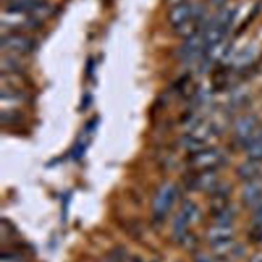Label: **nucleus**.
I'll list each match as a JSON object with an SVG mask.
<instances>
[{
	"instance_id": "obj_1",
	"label": "nucleus",
	"mask_w": 262,
	"mask_h": 262,
	"mask_svg": "<svg viewBox=\"0 0 262 262\" xmlns=\"http://www.w3.org/2000/svg\"><path fill=\"white\" fill-rule=\"evenodd\" d=\"M205 9L200 4H192L189 2L182 3L171 7L168 13V21L175 30L185 23L194 18H204Z\"/></svg>"
},
{
	"instance_id": "obj_2",
	"label": "nucleus",
	"mask_w": 262,
	"mask_h": 262,
	"mask_svg": "<svg viewBox=\"0 0 262 262\" xmlns=\"http://www.w3.org/2000/svg\"><path fill=\"white\" fill-rule=\"evenodd\" d=\"M35 41L28 36L17 33L3 34L1 37V48L10 54H28L35 49Z\"/></svg>"
},
{
	"instance_id": "obj_3",
	"label": "nucleus",
	"mask_w": 262,
	"mask_h": 262,
	"mask_svg": "<svg viewBox=\"0 0 262 262\" xmlns=\"http://www.w3.org/2000/svg\"><path fill=\"white\" fill-rule=\"evenodd\" d=\"M223 161V155L217 148H203L202 150L191 154L188 160L189 166L191 168L206 171L214 170L216 167L221 165Z\"/></svg>"
},
{
	"instance_id": "obj_4",
	"label": "nucleus",
	"mask_w": 262,
	"mask_h": 262,
	"mask_svg": "<svg viewBox=\"0 0 262 262\" xmlns=\"http://www.w3.org/2000/svg\"><path fill=\"white\" fill-rule=\"evenodd\" d=\"M176 198V188L172 184H164L157 192L152 208L154 213L157 217H163L170 209Z\"/></svg>"
},
{
	"instance_id": "obj_5",
	"label": "nucleus",
	"mask_w": 262,
	"mask_h": 262,
	"mask_svg": "<svg viewBox=\"0 0 262 262\" xmlns=\"http://www.w3.org/2000/svg\"><path fill=\"white\" fill-rule=\"evenodd\" d=\"M217 174L214 170L202 171L200 175L190 180L189 186L195 190L203 191H212L213 188L217 185Z\"/></svg>"
},
{
	"instance_id": "obj_6",
	"label": "nucleus",
	"mask_w": 262,
	"mask_h": 262,
	"mask_svg": "<svg viewBox=\"0 0 262 262\" xmlns=\"http://www.w3.org/2000/svg\"><path fill=\"white\" fill-rule=\"evenodd\" d=\"M232 236H233V229L231 224L216 223L215 225L211 226L207 232V238L210 245L232 239Z\"/></svg>"
},
{
	"instance_id": "obj_7",
	"label": "nucleus",
	"mask_w": 262,
	"mask_h": 262,
	"mask_svg": "<svg viewBox=\"0 0 262 262\" xmlns=\"http://www.w3.org/2000/svg\"><path fill=\"white\" fill-rule=\"evenodd\" d=\"M258 53V48L255 45H248L235 54L231 58V64L235 69H243L251 64Z\"/></svg>"
},
{
	"instance_id": "obj_8",
	"label": "nucleus",
	"mask_w": 262,
	"mask_h": 262,
	"mask_svg": "<svg viewBox=\"0 0 262 262\" xmlns=\"http://www.w3.org/2000/svg\"><path fill=\"white\" fill-rule=\"evenodd\" d=\"M242 199L247 205H257L262 201V181L258 179L248 181L242 191Z\"/></svg>"
},
{
	"instance_id": "obj_9",
	"label": "nucleus",
	"mask_w": 262,
	"mask_h": 262,
	"mask_svg": "<svg viewBox=\"0 0 262 262\" xmlns=\"http://www.w3.org/2000/svg\"><path fill=\"white\" fill-rule=\"evenodd\" d=\"M257 119L254 116H244L239 118L234 126V132L236 137L239 140L247 141L251 138V134L253 133L255 127H256Z\"/></svg>"
},
{
	"instance_id": "obj_10",
	"label": "nucleus",
	"mask_w": 262,
	"mask_h": 262,
	"mask_svg": "<svg viewBox=\"0 0 262 262\" xmlns=\"http://www.w3.org/2000/svg\"><path fill=\"white\" fill-rule=\"evenodd\" d=\"M211 249L214 257L219 260H226L229 258H233L238 254V247L235 246L232 239L213 244L211 245Z\"/></svg>"
},
{
	"instance_id": "obj_11",
	"label": "nucleus",
	"mask_w": 262,
	"mask_h": 262,
	"mask_svg": "<svg viewBox=\"0 0 262 262\" xmlns=\"http://www.w3.org/2000/svg\"><path fill=\"white\" fill-rule=\"evenodd\" d=\"M262 172V165L261 162L249 160L248 162L243 163L238 166L236 170L237 176L246 181H252L258 179L259 175Z\"/></svg>"
},
{
	"instance_id": "obj_12",
	"label": "nucleus",
	"mask_w": 262,
	"mask_h": 262,
	"mask_svg": "<svg viewBox=\"0 0 262 262\" xmlns=\"http://www.w3.org/2000/svg\"><path fill=\"white\" fill-rule=\"evenodd\" d=\"M245 150L249 158L252 161H262V139L259 137L257 139H248L245 144Z\"/></svg>"
},
{
	"instance_id": "obj_13",
	"label": "nucleus",
	"mask_w": 262,
	"mask_h": 262,
	"mask_svg": "<svg viewBox=\"0 0 262 262\" xmlns=\"http://www.w3.org/2000/svg\"><path fill=\"white\" fill-rule=\"evenodd\" d=\"M179 212L184 216V218L186 219L188 224H193V223L198 222L201 218V211H200L199 207L190 201L184 202L182 204L181 210Z\"/></svg>"
},
{
	"instance_id": "obj_14",
	"label": "nucleus",
	"mask_w": 262,
	"mask_h": 262,
	"mask_svg": "<svg viewBox=\"0 0 262 262\" xmlns=\"http://www.w3.org/2000/svg\"><path fill=\"white\" fill-rule=\"evenodd\" d=\"M14 56H3L1 59V73L4 75H18L21 71V64Z\"/></svg>"
},
{
	"instance_id": "obj_15",
	"label": "nucleus",
	"mask_w": 262,
	"mask_h": 262,
	"mask_svg": "<svg viewBox=\"0 0 262 262\" xmlns=\"http://www.w3.org/2000/svg\"><path fill=\"white\" fill-rule=\"evenodd\" d=\"M188 222L184 218V216L178 212V214L175 216L172 224V233L173 237L177 239L178 242L181 241V238L186 234V227H187Z\"/></svg>"
},
{
	"instance_id": "obj_16",
	"label": "nucleus",
	"mask_w": 262,
	"mask_h": 262,
	"mask_svg": "<svg viewBox=\"0 0 262 262\" xmlns=\"http://www.w3.org/2000/svg\"><path fill=\"white\" fill-rule=\"evenodd\" d=\"M215 215H216V223L231 224V221L233 220L235 215V211L232 207L227 205L226 207L218 211Z\"/></svg>"
},
{
	"instance_id": "obj_17",
	"label": "nucleus",
	"mask_w": 262,
	"mask_h": 262,
	"mask_svg": "<svg viewBox=\"0 0 262 262\" xmlns=\"http://www.w3.org/2000/svg\"><path fill=\"white\" fill-rule=\"evenodd\" d=\"M179 243H181L182 244V247L184 248V249H186L187 251H193L195 248H196V246H198V241H196V237L193 235V234H185L182 238H181V241L179 242Z\"/></svg>"
},
{
	"instance_id": "obj_18",
	"label": "nucleus",
	"mask_w": 262,
	"mask_h": 262,
	"mask_svg": "<svg viewBox=\"0 0 262 262\" xmlns=\"http://www.w3.org/2000/svg\"><path fill=\"white\" fill-rule=\"evenodd\" d=\"M253 217H254V221L259 225V224H262V201H260L256 207H255V210H254V214H253Z\"/></svg>"
},
{
	"instance_id": "obj_19",
	"label": "nucleus",
	"mask_w": 262,
	"mask_h": 262,
	"mask_svg": "<svg viewBox=\"0 0 262 262\" xmlns=\"http://www.w3.org/2000/svg\"><path fill=\"white\" fill-rule=\"evenodd\" d=\"M193 262H214V260L206 254H198L195 256Z\"/></svg>"
},
{
	"instance_id": "obj_20",
	"label": "nucleus",
	"mask_w": 262,
	"mask_h": 262,
	"mask_svg": "<svg viewBox=\"0 0 262 262\" xmlns=\"http://www.w3.org/2000/svg\"><path fill=\"white\" fill-rule=\"evenodd\" d=\"M166 2L171 7H174L176 5H179V4H182V3H186L187 0H166Z\"/></svg>"
},
{
	"instance_id": "obj_21",
	"label": "nucleus",
	"mask_w": 262,
	"mask_h": 262,
	"mask_svg": "<svg viewBox=\"0 0 262 262\" xmlns=\"http://www.w3.org/2000/svg\"><path fill=\"white\" fill-rule=\"evenodd\" d=\"M250 262H262V253H258L254 255Z\"/></svg>"
},
{
	"instance_id": "obj_22",
	"label": "nucleus",
	"mask_w": 262,
	"mask_h": 262,
	"mask_svg": "<svg viewBox=\"0 0 262 262\" xmlns=\"http://www.w3.org/2000/svg\"><path fill=\"white\" fill-rule=\"evenodd\" d=\"M212 1V3L213 4H215V5H222L224 2H225V0H211Z\"/></svg>"
},
{
	"instance_id": "obj_23",
	"label": "nucleus",
	"mask_w": 262,
	"mask_h": 262,
	"mask_svg": "<svg viewBox=\"0 0 262 262\" xmlns=\"http://www.w3.org/2000/svg\"><path fill=\"white\" fill-rule=\"evenodd\" d=\"M101 262H116V261H114L112 258H110V259H106V260H104V261H101Z\"/></svg>"
},
{
	"instance_id": "obj_24",
	"label": "nucleus",
	"mask_w": 262,
	"mask_h": 262,
	"mask_svg": "<svg viewBox=\"0 0 262 262\" xmlns=\"http://www.w3.org/2000/svg\"><path fill=\"white\" fill-rule=\"evenodd\" d=\"M259 138H260V139H262V128H261V130H260V134H259Z\"/></svg>"
}]
</instances>
